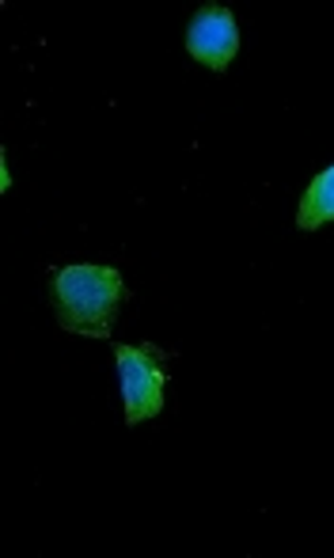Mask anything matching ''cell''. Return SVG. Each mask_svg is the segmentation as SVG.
Wrapping results in <instances>:
<instances>
[{"mask_svg":"<svg viewBox=\"0 0 334 558\" xmlns=\"http://www.w3.org/2000/svg\"><path fill=\"white\" fill-rule=\"evenodd\" d=\"M50 304L61 331L81 338H111L114 319L129 304V289L114 266H65L50 274Z\"/></svg>","mask_w":334,"mask_h":558,"instance_id":"cell-1","label":"cell"},{"mask_svg":"<svg viewBox=\"0 0 334 558\" xmlns=\"http://www.w3.org/2000/svg\"><path fill=\"white\" fill-rule=\"evenodd\" d=\"M171 357H175V353L160 350L157 342L114 345L122 403H126V426H141L145 418H157V414L164 411V388L171 380V373H168Z\"/></svg>","mask_w":334,"mask_h":558,"instance_id":"cell-2","label":"cell"},{"mask_svg":"<svg viewBox=\"0 0 334 558\" xmlns=\"http://www.w3.org/2000/svg\"><path fill=\"white\" fill-rule=\"evenodd\" d=\"M186 53H190L198 65L213 69V73H228L232 58L239 53V27L236 15L224 4H201L194 12L190 27H186Z\"/></svg>","mask_w":334,"mask_h":558,"instance_id":"cell-3","label":"cell"},{"mask_svg":"<svg viewBox=\"0 0 334 558\" xmlns=\"http://www.w3.org/2000/svg\"><path fill=\"white\" fill-rule=\"evenodd\" d=\"M327 221H334V168L320 171V175L308 183L305 198H300L297 209V228L300 232H316Z\"/></svg>","mask_w":334,"mask_h":558,"instance_id":"cell-4","label":"cell"},{"mask_svg":"<svg viewBox=\"0 0 334 558\" xmlns=\"http://www.w3.org/2000/svg\"><path fill=\"white\" fill-rule=\"evenodd\" d=\"M0 191H12V171H8V153L0 148Z\"/></svg>","mask_w":334,"mask_h":558,"instance_id":"cell-5","label":"cell"}]
</instances>
